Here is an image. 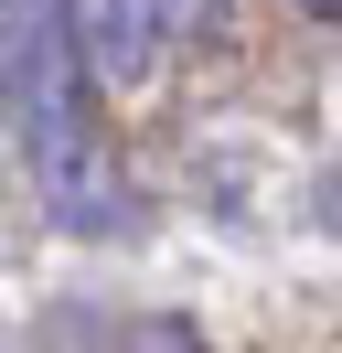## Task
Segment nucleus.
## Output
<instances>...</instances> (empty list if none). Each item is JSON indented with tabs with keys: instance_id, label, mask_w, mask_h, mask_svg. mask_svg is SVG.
<instances>
[{
	"instance_id": "nucleus-1",
	"label": "nucleus",
	"mask_w": 342,
	"mask_h": 353,
	"mask_svg": "<svg viewBox=\"0 0 342 353\" xmlns=\"http://www.w3.org/2000/svg\"><path fill=\"white\" fill-rule=\"evenodd\" d=\"M86 65L64 0H11V139H21V172H32L54 236H128V182L107 161L97 118H86Z\"/></svg>"
},
{
	"instance_id": "nucleus-2",
	"label": "nucleus",
	"mask_w": 342,
	"mask_h": 353,
	"mask_svg": "<svg viewBox=\"0 0 342 353\" xmlns=\"http://www.w3.org/2000/svg\"><path fill=\"white\" fill-rule=\"evenodd\" d=\"M128 353H203V332H192V321H139Z\"/></svg>"
},
{
	"instance_id": "nucleus-3",
	"label": "nucleus",
	"mask_w": 342,
	"mask_h": 353,
	"mask_svg": "<svg viewBox=\"0 0 342 353\" xmlns=\"http://www.w3.org/2000/svg\"><path fill=\"white\" fill-rule=\"evenodd\" d=\"M171 32H225V0H161Z\"/></svg>"
},
{
	"instance_id": "nucleus-4",
	"label": "nucleus",
	"mask_w": 342,
	"mask_h": 353,
	"mask_svg": "<svg viewBox=\"0 0 342 353\" xmlns=\"http://www.w3.org/2000/svg\"><path fill=\"white\" fill-rule=\"evenodd\" d=\"M299 11H310V22H342V0H299Z\"/></svg>"
}]
</instances>
